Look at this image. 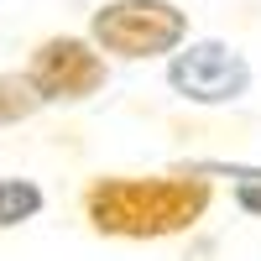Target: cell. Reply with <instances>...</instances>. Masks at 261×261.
<instances>
[{
	"label": "cell",
	"instance_id": "6da1fadb",
	"mask_svg": "<svg viewBox=\"0 0 261 261\" xmlns=\"http://www.w3.org/2000/svg\"><path fill=\"white\" fill-rule=\"evenodd\" d=\"M214 183L204 172H105L79 193L84 225L105 241H172L209 214Z\"/></svg>",
	"mask_w": 261,
	"mask_h": 261
},
{
	"label": "cell",
	"instance_id": "7a4b0ae2",
	"mask_svg": "<svg viewBox=\"0 0 261 261\" xmlns=\"http://www.w3.org/2000/svg\"><path fill=\"white\" fill-rule=\"evenodd\" d=\"M89 42L120 63L167 58L188 42V11L172 0H105L89 16Z\"/></svg>",
	"mask_w": 261,
	"mask_h": 261
},
{
	"label": "cell",
	"instance_id": "3957f363",
	"mask_svg": "<svg viewBox=\"0 0 261 261\" xmlns=\"http://www.w3.org/2000/svg\"><path fill=\"white\" fill-rule=\"evenodd\" d=\"M251 58L225 37H188L178 53H167V89L204 110L241 105L251 94Z\"/></svg>",
	"mask_w": 261,
	"mask_h": 261
},
{
	"label": "cell",
	"instance_id": "277c9868",
	"mask_svg": "<svg viewBox=\"0 0 261 261\" xmlns=\"http://www.w3.org/2000/svg\"><path fill=\"white\" fill-rule=\"evenodd\" d=\"M21 73L32 79L42 105H84V99H94L105 84H110V58H105L89 37L58 32V37H42L32 47Z\"/></svg>",
	"mask_w": 261,
	"mask_h": 261
},
{
	"label": "cell",
	"instance_id": "5b68a950",
	"mask_svg": "<svg viewBox=\"0 0 261 261\" xmlns=\"http://www.w3.org/2000/svg\"><path fill=\"white\" fill-rule=\"evenodd\" d=\"M42 209H47V193L37 178H0V230L32 225Z\"/></svg>",
	"mask_w": 261,
	"mask_h": 261
},
{
	"label": "cell",
	"instance_id": "8992f818",
	"mask_svg": "<svg viewBox=\"0 0 261 261\" xmlns=\"http://www.w3.org/2000/svg\"><path fill=\"white\" fill-rule=\"evenodd\" d=\"M47 105H42V94L32 89V79L11 68V73H0V125H21V120H32L42 115Z\"/></svg>",
	"mask_w": 261,
	"mask_h": 261
},
{
	"label": "cell",
	"instance_id": "52a82bcc",
	"mask_svg": "<svg viewBox=\"0 0 261 261\" xmlns=\"http://www.w3.org/2000/svg\"><path fill=\"white\" fill-rule=\"evenodd\" d=\"M193 172H230L235 178V209H246L251 220H261V167H220V162H209V167H193Z\"/></svg>",
	"mask_w": 261,
	"mask_h": 261
}]
</instances>
